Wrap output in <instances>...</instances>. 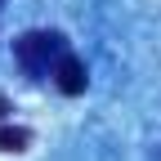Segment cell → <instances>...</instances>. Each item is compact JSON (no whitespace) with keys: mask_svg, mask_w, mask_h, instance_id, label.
<instances>
[{"mask_svg":"<svg viewBox=\"0 0 161 161\" xmlns=\"http://www.w3.org/2000/svg\"><path fill=\"white\" fill-rule=\"evenodd\" d=\"M14 54H18V63H23V72L40 80V76H54V63L67 54V45H63L58 31H27V36H18Z\"/></svg>","mask_w":161,"mask_h":161,"instance_id":"obj_1","label":"cell"},{"mask_svg":"<svg viewBox=\"0 0 161 161\" xmlns=\"http://www.w3.org/2000/svg\"><path fill=\"white\" fill-rule=\"evenodd\" d=\"M54 85L63 90V94H85V85H90V76H85V63L67 49L63 58L54 63Z\"/></svg>","mask_w":161,"mask_h":161,"instance_id":"obj_2","label":"cell"},{"mask_svg":"<svg viewBox=\"0 0 161 161\" xmlns=\"http://www.w3.org/2000/svg\"><path fill=\"white\" fill-rule=\"evenodd\" d=\"M27 130H18V125H0V148H5V152H23L27 148Z\"/></svg>","mask_w":161,"mask_h":161,"instance_id":"obj_3","label":"cell"},{"mask_svg":"<svg viewBox=\"0 0 161 161\" xmlns=\"http://www.w3.org/2000/svg\"><path fill=\"white\" fill-rule=\"evenodd\" d=\"M0 5H5V0H0Z\"/></svg>","mask_w":161,"mask_h":161,"instance_id":"obj_4","label":"cell"}]
</instances>
